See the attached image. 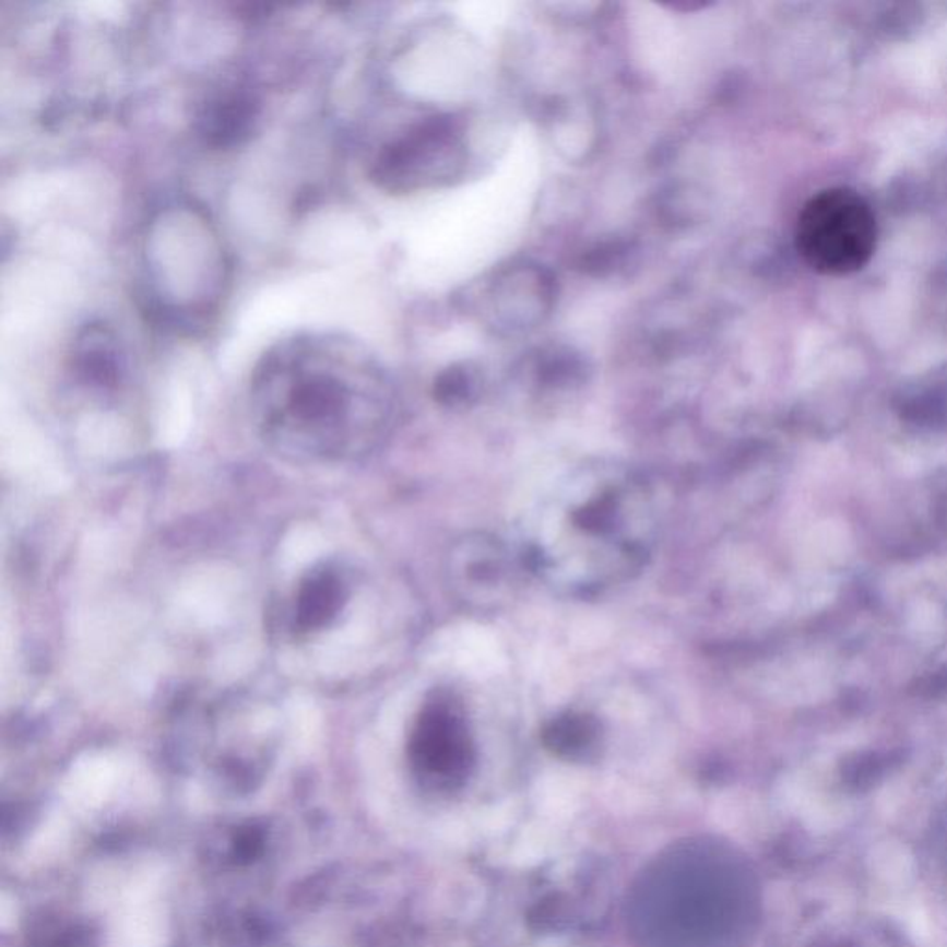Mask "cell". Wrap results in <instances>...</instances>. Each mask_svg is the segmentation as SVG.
<instances>
[{"mask_svg": "<svg viewBox=\"0 0 947 947\" xmlns=\"http://www.w3.org/2000/svg\"><path fill=\"white\" fill-rule=\"evenodd\" d=\"M252 399L269 442L293 458H357L386 424L375 368L356 344L333 335H298L267 352Z\"/></svg>", "mask_w": 947, "mask_h": 947, "instance_id": "cell-1", "label": "cell"}, {"mask_svg": "<svg viewBox=\"0 0 947 947\" xmlns=\"http://www.w3.org/2000/svg\"><path fill=\"white\" fill-rule=\"evenodd\" d=\"M890 755L857 754L842 762V781L853 792H866L881 781L888 768L892 767Z\"/></svg>", "mask_w": 947, "mask_h": 947, "instance_id": "cell-8", "label": "cell"}, {"mask_svg": "<svg viewBox=\"0 0 947 947\" xmlns=\"http://www.w3.org/2000/svg\"><path fill=\"white\" fill-rule=\"evenodd\" d=\"M265 848V831L263 827H258L256 824H247L239 827L236 834L232 837V848L229 855L237 864H248L256 861L263 853Z\"/></svg>", "mask_w": 947, "mask_h": 947, "instance_id": "cell-10", "label": "cell"}, {"mask_svg": "<svg viewBox=\"0 0 947 947\" xmlns=\"http://www.w3.org/2000/svg\"><path fill=\"white\" fill-rule=\"evenodd\" d=\"M533 559L573 592L604 591L629 580L652 548V493L616 465L581 469L544 509Z\"/></svg>", "mask_w": 947, "mask_h": 947, "instance_id": "cell-2", "label": "cell"}, {"mask_svg": "<svg viewBox=\"0 0 947 947\" xmlns=\"http://www.w3.org/2000/svg\"><path fill=\"white\" fill-rule=\"evenodd\" d=\"M877 223L868 202L845 188L820 191L803 205L796 247L810 269L829 276L857 272L874 256Z\"/></svg>", "mask_w": 947, "mask_h": 947, "instance_id": "cell-3", "label": "cell"}, {"mask_svg": "<svg viewBox=\"0 0 947 947\" xmlns=\"http://www.w3.org/2000/svg\"><path fill=\"white\" fill-rule=\"evenodd\" d=\"M596 722L587 717H567L557 720L549 731V744L563 754H581L596 741Z\"/></svg>", "mask_w": 947, "mask_h": 947, "instance_id": "cell-9", "label": "cell"}, {"mask_svg": "<svg viewBox=\"0 0 947 947\" xmlns=\"http://www.w3.org/2000/svg\"><path fill=\"white\" fill-rule=\"evenodd\" d=\"M260 121V103L248 90H224L200 106L194 130L212 149H234L252 135Z\"/></svg>", "mask_w": 947, "mask_h": 947, "instance_id": "cell-5", "label": "cell"}, {"mask_svg": "<svg viewBox=\"0 0 947 947\" xmlns=\"http://www.w3.org/2000/svg\"><path fill=\"white\" fill-rule=\"evenodd\" d=\"M936 520L947 531V483L936 496Z\"/></svg>", "mask_w": 947, "mask_h": 947, "instance_id": "cell-11", "label": "cell"}, {"mask_svg": "<svg viewBox=\"0 0 947 947\" xmlns=\"http://www.w3.org/2000/svg\"><path fill=\"white\" fill-rule=\"evenodd\" d=\"M73 370L80 380L103 389L121 381L125 357L111 328L91 322L80 330L73 344Z\"/></svg>", "mask_w": 947, "mask_h": 947, "instance_id": "cell-7", "label": "cell"}, {"mask_svg": "<svg viewBox=\"0 0 947 947\" xmlns=\"http://www.w3.org/2000/svg\"><path fill=\"white\" fill-rule=\"evenodd\" d=\"M410 759L418 776L435 784L459 783L472 762L465 709L452 695L426 701L411 733Z\"/></svg>", "mask_w": 947, "mask_h": 947, "instance_id": "cell-4", "label": "cell"}, {"mask_svg": "<svg viewBox=\"0 0 947 947\" xmlns=\"http://www.w3.org/2000/svg\"><path fill=\"white\" fill-rule=\"evenodd\" d=\"M348 597V585L338 568L319 567L300 581L293 604V629L313 634L330 626Z\"/></svg>", "mask_w": 947, "mask_h": 947, "instance_id": "cell-6", "label": "cell"}]
</instances>
